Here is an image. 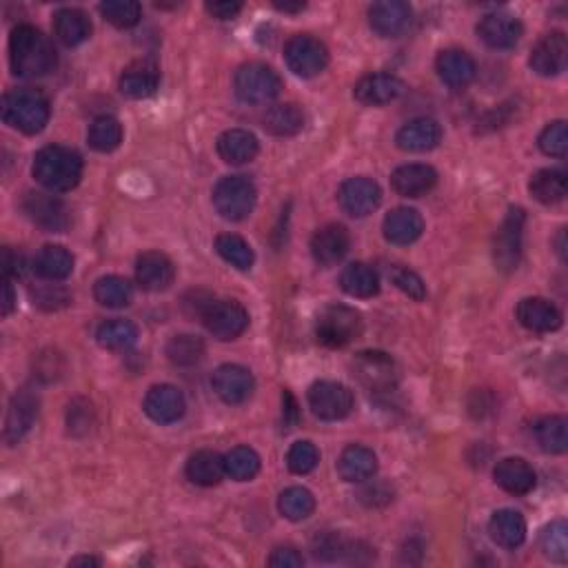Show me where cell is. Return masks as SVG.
Wrapping results in <instances>:
<instances>
[{
	"label": "cell",
	"instance_id": "1",
	"mask_svg": "<svg viewBox=\"0 0 568 568\" xmlns=\"http://www.w3.org/2000/svg\"><path fill=\"white\" fill-rule=\"evenodd\" d=\"M9 63L18 78L47 76L56 67L54 43L32 25H18L9 36Z\"/></svg>",
	"mask_w": 568,
	"mask_h": 568
},
{
	"label": "cell",
	"instance_id": "2",
	"mask_svg": "<svg viewBox=\"0 0 568 568\" xmlns=\"http://www.w3.org/2000/svg\"><path fill=\"white\" fill-rule=\"evenodd\" d=\"M34 178L52 194H65L83 178V158L63 145H47L34 158Z\"/></svg>",
	"mask_w": 568,
	"mask_h": 568
},
{
	"label": "cell",
	"instance_id": "3",
	"mask_svg": "<svg viewBox=\"0 0 568 568\" xmlns=\"http://www.w3.org/2000/svg\"><path fill=\"white\" fill-rule=\"evenodd\" d=\"M3 120L27 136L40 134L49 123V100L36 89H14L3 98Z\"/></svg>",
	"mask_w": 568,
	"mask_h": 568
},
{
	"label": "cell",
	"instance_id": "4",
	"mask_svg": "<svg viewBox=\"0 0 568 568\" xmlns=\"http://www.w3.org/2000/svg\"><path fill=\"white\" fill-rule=\"evenodd\" d=\"M364 331V320L360 311L347 304H329L320 311L316 320V338L329 349H342L355 342Z\"/></svg>",
	"mask_w": 568,
	"mask_h": 568
},
{
	"label": "cell",
	"instance_id": "5",
	"mask_svg": "<svg viewBox=\"0 0 568 568\" xmlns=\"http://www.w3.org/2000/svg\"><path fill=\"white\" fill-rule=\"evenodd\" d=\"M233 87H236V94L242 103L267 105L280 96L282 80L265 63H247L236 71Z\"/></svg>",
	"mask_w": 568,
	"mask_h": 568
},
{
	"label": "cell",
	"instance_id": "6",
	"mask_svg": "<svg viewBox=\"0 0 568 568\" xmlns=\"http://www.w3.org/2000/svg\"><path fill=\"white\" fill-rule=\"evenodd\" d=\"M258 191L247 176H225L213 189V207L225 220H245L256 207Z\"/></svg>",
	"mask_w": 568,
	"mask_h": 568
},
{
	"label": "cell",
	"instance_id": "7",
	"mask_svg": "<svg viewBox=\"0 0 568 568\" xmlns=\"http://www.w3.org/2000/svg\"><path fill=\"white\" fill-rule=\"evenodd\" d=\"M524 220L526 213L520 207H513L506 213L500 229L493 238V260L495 267L511 273L520 267L522 260V236H524Z\"/></svg>",
	"mask_w": 568,
	"mask_h": 568
},
{
	"label": "cell",
	"instance_id": "8",
	"mask_svg": "<svg viewBox=\"0 0 568 568\" xmlns=\"http://www.w3.org/2000/svg\"><path fill=\"white\" fill-rule=\"evenodd\" d=\"M284 60L293 74L300 78H316L329 65V49L322 40L309 34H298L284 45Z\"/></svg>",
	"mask_w": 568,
	"mask_h": 568
},
{
	"label": "cell",
	"instance_id": "9",
	"mask_svg": "<svg viewBox=\"0 0 568 568\" xmlns=\"http://www.w3.org/2000/svg\"><path fill=\"white\" fill-rule=\"evenodd\" d=\"M207 331L220 342H231L240 338L249 327V313L236 300L209 302V307L202 313Z\"/></svg>",
	"mask_w": 568,
	"mask_h": 568
},
{
	"label": "cell",
	"instance_id": "10",
	"mask_svg": "<svg viewBox=\"0 0 568 568\" xmlns=\"http://www.w3.org/2000/svg\"><path fill=\"white\" fill-rule=\"evenodd\" d=\"M353 375L362 387L369 391L384 393L395 389L398 384V367L389 353L384 351H362L353 360Z\"/></svg>",
	"mask_w": 568,
	"mask_h": 568
},
{
	"label": "cell",
	"instance_id": "11",
	"mask_svg": "<svg viewBox=\"0 0 568 568\" xmlns=\"http://www.w3.org/2000/svg\"><path fill=\"white\" fill-rule=\"evenodd\" d=\"M309 407L320 420H344L353 409V393L349 387L333 380H320L309 389Z\"/></svg>",
	"mask_w": 568,
	"mask_h": 568
},
{
	"label": "cell",
	"instance_id": "12",
	"mask_svg": "<svg viewBox=\"0 0 568 568\" xmlns=\"http://www.w3.org/2000/svg\"><path fill=\"white\" fill-rule=\"evenodd\" d=\"M338 202L344 213L351 218H367L369 213L380 207L382 202V189L375 180L367 176L349 178L342 182L338 191Z\"/></svg>",
	"mask_w": 568,
	"mask_h": 568
},
{
	"label": "cell",
	"instance_id": "13",
	"mask_svg": "<svg viewBox=\"0 0 568 568\" xmlns=\"http://www.w3.org/2000/svg\"><path fill=\"white\" fill-rule=\"evenodd\" d=\"M23 209L34 225L45 231L63 233L69 227V209L60 198L45 191H29L23 200Z\"/></svg>",
	"mask_w": 568,
	"mask_h": 568
},
{
	"label": "cell",
	"instance_id": "14",
	"mask_svg": "<svg viewBox=\"0 0 568 568\" xmlns=\"http://www.w3.org/2000/svg\"><path fill=\"white\" fill-rule=\"evenodd\" d=\"M529 65L544 78L560 76L568 65V38L564 32H551L537 40Z\"/></svg>",
	"mask_w": 568,
	"mask_h": 568
},
{
	"label": "cell",
	"instance_id": "15",
	"mask_svg": "<svg viewBox=\"0 0 568 568\" xmlns=\"http://www.w3.org/2000/svg\"><path fill=\"white\" fill-rule=\"evenodd\" d=\"M413 9L402 0H380L369 7V25L382 38H398L411 27Z\"/></svg>",
	"mask_w": 568,
	"mask_h": 568
},
{
	"label": "cell",
	"instance_id": "16",
	"mask_svg": "<svg viewBox=\"0 0 568 568\" xmlns=\"http://www.w3.org/2000/svg\"><path fill=\"white\" fill-rule=\"evenodd\" d=\"M213 391L218 398L227 404H242L247 402L253 389H256V380L249 369L240 367V364H222L213 373Z\"/></svg>",
	"mask_w": 568,
	"mask_h": 568
},
{
	"label": "cell",
	"instance_id": "17",
	"mask_svg": "<svg viewBox=\"0 0 568 568\" xmlns=\"http://www.w3.org/2000/svg\"><path fill=\"white\" fill-rule=\"evenodd\" d=\"M142 409L158 424H174L185 415L187 402L185 395L174 384H156V387L147 391Z\"/></svg>",
	"mask_w": 568,
	"mask_h": 568
},
{
	"label": "cell",
	"instance_id": "18",
	"mask_svg": "<svg viewBox=\"0 0 568 568\" xmlns=\"http://www.w3.org/2000/svg\"><path fill=\"white\" fill-rule=\"evenodd\" d=\"M524 27L520 20L511 14H486L478 25V36L482 43L491 49H513L520 43Z\"/></svg>",
	"mask_w": 568,
	"mask_h": 568
},
{
	"label": "cell",
	"instance_id": "19",
	"mask_svg": "<svg viewBox=\"0 0 568 568\" xmlns=\"http://www.w3.org/2000/svg\"><path fill=\"white\" fill-rule=\"evenodd\" d=\"M404 91H407V85H404L398 76L371 74V76H364L360 83L355 85L353 96L362 105L380 107V105H389L393 103V100H398Z\"/></svg>",
	"mask_w": 568,
	"mask_h": 568
},
{
	"label": "cell",
	"instance_id": "20",
	"mask_svg": "<svg viewBox=\"0 0 568 568\" xmlns=\"http://www.w3.org/2000/svg\"><path fill=\"white\" fill-rule=\"evenodd\" d=\"M176 267L165 253L147 251L136 260V280L145 291H165L174 284Z\"/></svg>",
	"mask_w": 568,
	"mask_h": 568
},
{
	"label": "cell",
	"instance_id": "21",
	"mask_svg": "<svg viewBox=\"0 0 568 568\" xmlns=\"http://www.w3.org/2000/svg\"><path fill=\"white\" fill-rule=\"evenodd\" d=\"M351 247L349 231L342 225H327L313 233L311 253L320 267H333L347 256Z\"/></svg>",
	"mask_w": 568,
	"mask_h": 568
},
{
	"label": "cell",
	"instance_id": "22",
	"mask_svg": "<svg viewBox=\"0 0 568 568\" xmlns=\"http://www.w3.org/2000/svg\"><path fill=\"white\" fill-rule=\"evenodd\" d=\"M517 320L524 329L535 333H551L562 327V313L544 298H524L517 304Z\"/></svg>",
	"mask_w": 568,
	"mask_h": 568
},
{
	"label": "cell",
	"instance_id": "23",
	"mask_svg": "<svg viewBox=\"0 0 568 568\" xmlns=\"http://www.w3.org/2000/svg\"><path fill=\"white\" fill-rule=\"evenodd\" d=\"M382 231H384V238H387L391 245L407 247V245H413V242L422 236L424 220L415 209L398 207L391 213H387V218H384L382 222Z\"/></svg>",
	"mask_w": 568,
	"mask_h": 568
},
{
	"label": "cell",
	"instance_id": "24",
	"mask_svg": "<svg viewBox=\"0 0 568 568\" xmlns=\"http://www.w3.org/2000/svg\"><path fill=\"white\" fill-rule=\"evenodd\" d=\"M158 85H160V69L154 60L147 58L131 63L123 71V76H120V91L134 100L154 96Z\"/></svg>",
	"mask_w": 568,
	"mask_h": 568
},
{
	"label": "cell",
	"instance_id": "25",
	"mask_svg": "<svg viewBox=\"0 0 568 568\" xmlns=\"http://www.w3.org/2000/svg\"><path fill=\"white\" fill-rule=\"evenodd\" d=\"M495 484L511 495H526L535 489L537 475L533 466L522 458H504L493 471Z\"/></svg>",
	"mask_w": 568,
	"mask_h": 568
},
{
	"label": "cell",
	"instance_id": "26",
	"mask_svg": "<svg viewBox=\"0 0 568 568\" xmlns=\"http://www.w3.org/2000/svg\"><path fill=\"white\" fill-rule=\"evenodd\" d=\"M438 182V171L420 162L402 165L391 174V185L404 198H420L435 187Z\"/></svg>",
	"mask_w": 568,
	"mask_h": 568
},
{
	"label": "cell",
	"instance_id": "27",
	"mask_svg": "<svg viewBox=\"0 0 568 568\" xmlns=\"http://www.w3.org/2000/svg\"><path fill=\"white\" fill-rule=\"evenodd\" d=\"M442 140V127L435 123L433 118H415L409 120L407 125H402L398 134H395V142L404 151H431L440 145Z\"/></svg>",
	"mask_w": 568,
	"mask_h": 568
},
{
	"label": "cell",
	"instance_id": "28",
	"mask_svg": "<svg viewBox=\"0 0 568 568\" xmlns=\"http://www.w3.org/2000/svg\"><path fill=\"white\" fill-rule=\"evenodd\" d=\"M38 415V398L32 391H18L9 404L7 422H5V440L16 444L25 438V433L32 429V424Z\"/></svg>",
	"mask_w": 568,
	"mask_h": 568
},
{
	"label": "cell",
	"instance_id": "29",
	"mask_svg": "<svg viewBox=\"0 0 568 568\" xmlns=\"http://www.w3.org/2000/svg\"><path fill=\"white\" fill-rule=\"evenodd\" d=\"M435 69H438L442 83L453 89L471 85L475 74H478L475 60L466 52H462V49H446V52H442L438 60H435Z\"/></svg>",
	"mask_w": 568,
	"mask_h": 568
},
{
	"label": "cell",
	"instance_id": "30",
	"mask_svg": "<svg viewBox=\"0 0 568 568\" xmlns=\"http://www.w3.org/2000/svg\"><path fill=\"white\" fill-rule=\"evenodd\" d=\"M338 473L344 482H367L378 473V458L367 446L351 444L340 455Z\"/></svg>",
	"mask_w": 568,
	"mask_h": 568
},
{
	"label": "cell",
	"instance_id": "31",
	"mask_svg": "<svg viewBox=\"0 0 568 568\" xmlns=\"http://www.w3.org/2000/svg\"><path fill=\"white\" fill-rule=\"evenodd\" d=\"M220 158L229 165H247L258 156L260 142L247 129H229L216 142Z\"/></svg>",
	"mask_w": 568,
	"mask_h": 568
},
{
	"label": "cell",
	"instance_id": "32",
	"mask_svg": "<svg viewBox=\"0 0 568 568\" xmlns=\"http://www.w3.org/2000/svg\"><path fill=\"white\" fill-rule=\"evenodd\" d=\"M489 533L491 540L502 546V549H517L526 540V520L522 513H517L513 509H502L495 511L491 522H489Z\"/></svg>",
	"mask_w": 568,
	"mask_h": 568
},
{
	"label": "cell",
	"instance_id": "33",
	"mask_svg": "<svg viewBox=\"0 0 568 568\" xmlns=\"http://www.w3.org/2000/svg\"><path fill=\"white\" fill-rule=\"evenodd\" d=\"M54 34L67 47H78L91 36V20L83 9H60L54 16Z\"/></svg>",
	"mask_w": 568,
	"mask_h": 568
},
{
	"label": "cell",
	"instance_id": "34",
	"mask_svg": "<svg viewBox=\"0 0 568 568\" xmlns=\"http://www.w3.org/2000/svg\"><path fill=\"white\" fill-rule=\"evenodd\" d=\"M34 271L36 276L49 282L67 280L71 271H74V256H71V251L65 247L47 245L38 251L34 260Z\"/></svg>",
	"mask_w": 568,
	"mask_h": 568
},
{
	"label": "cell",
	"instance_id": "35",
	"mask_svg": "<svg viewBox=\"0 0 568 568\" xmlns=\"http://www.w3.org/2000/svg\"><path fill=\"white\" fill-rule=\"evenodd\" d=\"M340 287L351 298H373L380 291V276L371 265L353 262L340 276Z\"/></svg>",
	"mask_w": 568,
	"mask_h": 568
},
{
	"label": "cell",
	"instance_id": "36",
	"mask_svg": "<svg viewBox=\"0 0 568 568\" xmlns=\"http://www.w3.org/2000/svg\"><path fill=\"white\" fill-rule=\"evenodd\" d=\"M185 473L196 486H216L227 475L225 458L213 451H198L187 460Z\"/></svg>",
	"mask_w": 568,
	"mask_h": 568
},
{
	"label": "cell",
	"instance_id": "37",
	"mask_svg": "<svg viewBox=\"0 0 568 568\" xmlns=\"http://www.w3.org/2000/svg\"><path fill=\"white\" fill-rule=\"evenodd\" d=\"M568 178L562 169H540L529 182L531 196L542 205H557L566 198Z\"/></svg>",
	"mask_w": 568,
	"mask_h": 568
},
{
	"label": "cell",
	"instance_id": "38",
	"mask_svg": "<svg viewBox=\"0 0 568 568\" xmlns=\"http://www.w3.org/2000/svg\"><path fill=\"white\" fill-rule=\"evenodd\" d=\"M96 340L100 347L107 351H127L138 342V329L134 322L114 318L100 324L96 331Z\"/></svg>",
	"mask_w": 568,
	"mask_h": 568
},
{
	"label": "cell",
	"instance_id": "39",
	"mask_svg": "<svg viewBox=\"0 0 568 568\" xmlns=\"http://www.w3.org/2000/svg\"><path fill=\"white\" fill-rule=\"evenodd\" d=\"M94 298L107 309H123L134 300V287L127 278L103 276L94 284Z\"/></svg>",
	"mask_w": 568,
	"mask_h": 568
},
{
	"label": "cell",
	"instance_id": "40",
	"mask_svg": "<svg viewBox=\"0 0 568 568\" xmlns=\"http://www.w3.org/2000/svg\"><path fill=\"white\" fill-rule=\"evenodd\" d=\"M262 123L273 136H296L304 129V111L293 103L276 105L267 111Z\"/></svg>",
	"mask_w": 568,
	"mask_h": 568
},
{
	"label": "cell",
	"instance_id": "41",
	"mask_svg": "<svg viewBox=\"0 0 568 568\" xmlns=\"http://www.w3.org/2000/svg\"><path fill=\"white\" fill-rule=\"evenodd\" d=\"M535 440L542 446V451L562 455L568 449V433L566 418L562 415H549V418L537 420L535 424Z\"/></svg>",
	"mask_w": 568,
	"mask_h": 568
},
{
	"label": "cell",
	"instance_id": "42",
	"mask_svg": "<svg viewBox=\"0 0 568 568\" xmlns=\"http://www.w3.org/2000/svg\"><path fill=\"white\" fill-rule=\"evenodd\" d=\"M89 147L100 154H109L120 147L123 142V125L118 123L114 116H98L94 123L89 125Z\"/></svg>",
	"mask_w": 568,
	"mask_h": 568
},
{
	"label": "cell",
	"instance_id": "43",
	"mask_svg": "<svg viewBox=\"0 0 568 568\" xmlns=\"http://www.w3.org/2000/svg\"><path fill=\"white\" fill-rule=\"evenodd\" d=\"M280 513L291 522H302L316 511V497L304 486H291V489L282 491L278 497Z\"/></svg>",
	"mask_w": 568,
	"mask_h": 568
},
{
	"label": "cell",
	"instance_id": "44",
	"mask_svg": "<svg viewBox=\"0 0 568 568\" xmlns=\"http://www.w3.org/2000/svg\"><path fill=\"white\" fill-rule=\"evenodd\" d=\"M216 249L222 260L229 262L231 267H236L240 271H249L253 267V262H256V256H253L249 242L245 238L236 236V233H222V236H218Z\"/></svg>",
	"mask_w": 568,
	"mask_h": 568
},
{
	"label": "cell",
	"instance_id": "45",
	"mask_svg": "<svg viewBox=\"0 0 568 568\" xmlns=\"http://www.w3.org/2000/svg\"><path fill=\"white\" fill-rule=\"evenodd\" d=\"M225 471L231 480L249 482L260 473V455L249 446H236L225 455Z\"/></svg>",
	"mask_w": 568,
	"mask_h": 568
},
{
	"label": "cell",
	"instance_id": "46",
	"mask_svg": "<svg viewBox=\"0 0 568 568\" xmlns=\"http://www.w3.org/2000/svg\"><path fill=\"white\" fill-rule=\"evenodd\" d=\"M167 355L169 360L178 364V367H191V364H198L205 355V342L198 336H189V333H182V336H174L167 344Z\"/></svg>",
	"mask_w": 568,
	"mask_h": 568
},
{
	"label": "cell",
	"instance_id": "47",
	"mask_svg": "<svg viewBox=\"0 0 568 568\" xmlns=\"http://www.w3.org/2000/svg\"><path fill=\"white\" fill-rule=\"evenodd\" d=\"M100 14L118 29H129L138 25V20L142 16V7L136 0H107V3H100Z\"/></svg>",
	"mask_w": 568,
	"mask_h": 568
},
{
	"label": "cell",
	"instance_id": "48",
	"mask_svg": "<svg viewBox=\"0 0 568 568\" xmlns=\"http://www.w3.org/2000/svg\"><path fill=\"white\" fill-rule=\"evenodd\" d=\"M540 546L544 555L553 562L564 564L568 560V526L564 520L551 522L540 535Z\"/></svg>",
	"mask_w": 568,
	"mask_h": 568
},
{
	"label": "cell",
	"instance_id": "49",
	"mask_svg": "<svg viewBox=\"0 0 568 568\" xmlns=\"http://www.w3.org/2000/svg\"><path fill=\"white\" fill-rule=\"evenodd\" d=\"M318 462H320V451L316 449V444L307 440L296 442L287 453L289 471L296 475L311 473L318 466Z\"/></svg>",
	"mask_w": 568,
	"mask_h": 568
},
{
	"label": "cell",
	"instance_id": "50",
	"mask_svg": "<svg viewBox=\"0 0 568 568\" xmlns=\"http://www.w3.org/2000/svg\"><path fill=\"white\" fill-rule=\"evenodd\" d=\"M537 145H540L546 156L564 158L568 151V127L564 120H555V123L546 125L540 134V140H537Z\"/></svg>",
	"mask_w": 568,
	"mask_h": 568
},
{
	"label": "cell",
	"instance_id": "51",
	"mask_svg": "<svg viewBox=\"0 0 568 568\" xmlns=\"http://www.w3.org/2000/svg\"><path fill=\"white\" fill-rule=\"evenodd\" d=\"M391 280H393L395 287L407 293L409 298H413V300H424L426 298L424 280L415 271H411L407 267H395L391 271Z\"/></svg>",
	"mask_w": 568,
	"mask_h": 568
},
{
	"label": "cell",
	"instance_id": "52",
	"mask_svg": "<svg viewBox=\"0 0 568 568\" xmlns=\"http://www.w3.org/2000/svg\"><path fill=\"white\" fill-rule=\"evenodd\" d=\"M304 564L302 555L296 549H289V546H284V549H276L269 557V566L273 568H300Z\"/></svg>",
	"mask_w": 568,
	"mask_h": 568
},
{
	"label": "cell",
	"instance_id": "53",
	"mask_svg": "<svg viewBox=\"0 0 568 568\" xmlns=\"http://www.w3.org/2000/svg\"><path fill=\"white\" fill-rule=\"evenodd\" d=\"M242 5L240 3H231V0H225V3H207V12L218 18V20H231L240 14Z\"/></svg>",
	"mask_w": 568,
	"mask_h": 568
},
{
	"label": "cell",
	"instance_id": "54",
	"mask_svg": "<svg viewBox=\"0 0 568 568\" xmlns=\"http://www.w3.org/2000/svg\"><path fill=\"white\" fill-rule=\"evenodd\" d=\"M3 273L5 278H14L23 273V258L14 253L12 249H5L3 251Z\"/></svg>",
	"mask_w": 568,
	"mask_h": 568
},
{
	"label": "cell",
	"instance_id": "55",
	"mask_svg": "<svg viewBox=\"0 0 568 568\" xmlns=\"http://www.w3.org/2000/svg\"><path fill=\"white\" fill-rule=\"evenodd\" d=\"M16 304V296H14V287H12V278L3 280V316H9Z\"/></svg>",
	"mask_w": 568,
	"mask_h": 568
},
{
	"label": "cell",
	"instance_id": "56",
	"mask_svg": "<svg viewBox=\"0 0 568 568\" xmlns=\"http://www.w3.org/2000/svg\"><path fill=\"white\" fill-rule=\"evenodd\" d=\"M273 7L280 9V12H284V14H296V12H302V9L307 5H304V3H280V0H276Z\"/></svg>",
	"mask_w": 568,
	"mask_h": 568
},
{
	"label": "cell",
	"instance_id": "57",
	"mask_svg": "<svg viewBox=\"0 0 568 568\" xmlns=\"http://www.w3.org/2000/svg\"><path fill=\"white\" fill-rule=\"evenodd\" d=\"M69 566H100V560L98 557L83 555V557H76V560H71Z\"/></svg>",
	"mask_w": 568,
	"mask_h": 568
},
{
	"label": "cell",
	"instance_id": "58",
	"mask_svg": "<svg viewBox=\"0 0 568 568\" xmlns=\"http://www.w3.org/2000/svg\"><path fill=\"white\" fill-rule=\"evenodd\" d=\"M557 253H560L562 260L566 258V249H564V229L560 231V238H557Z\"/></svg>",
	"mask_w": 568,
	"mask_h": 568
}]
</instances>
